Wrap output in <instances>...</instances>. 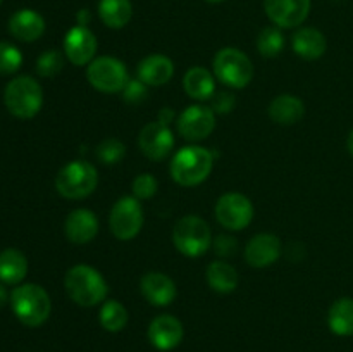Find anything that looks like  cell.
I'll use <instances>...</instances> for the list:
<instances>
[{"label":"cell","instance_id":"obj_14","mask_svg":"<svg viewBox=\"0 0 353 352\" xmlns=\"http://www.w3.org/2000/svg\"><path fill=\"white\" fill-rule=\"evenodd\" d=\"M97 38L88 26H72L64 37V55L72 66H88L95 59Z\"/></svg>","mask_w":353,"mask_h":352},{"label":"cell","instance_id":"obj_36","mask_svg":"<svg viewBox=\"0 0 353 352\" xmlns=\"http://www.w3.org/2000/svg\"><path fill=\"white\" fill-rule=\"evenodd\" d=\"M214 251L221 257H228V255H231L236 251V240L231 237H226V235H221V237H217L214 240Z\"/></svg>","mask_w":353,"mask_h":352},{"label":"cell","instance_id":"obj_35","mask_svg":"<svg viewBox=\"0 0 353 352\" xmlns=\"http://www.w3.org/2000/svg\"><path fill=\"white\" fill-rule=\"evenodd\" d=\"M234 104H236V99L231 92H216L210 99V109L216 114H228L234 109Z\"/></svg>","mask_w":353,"mask_h":352},{"label":"cell","instance_id":"obj_34","mask_svg":"<svg viewBox=\"0 0 353 352\" xmlns=\"http://www.w3.org/2000/svg\"><path fill=\"white\" fill-rule=\"evenodd\" d=\"M147 88L148 86L145 85L143 81H140L138 78H130V81L126 83V86H124L123 90V99L126 100L128 104H131V106H140V104L147 99Z\"/></svg>","mask_w":353,"mask_h":352},{"label":"cell","instance_id":"obj_5","mask_svg":"<svg viewBox=\"0 0 353 352\" xmlns=\"http://www.w3.org/2000/svg\"><path fill=\"white\" fill-rule=\"evenodd\" d=\"M172 244L185 257H200L212 245V231L209 223L196 214L183 216L172 230Z\"/></svg>","mask_w":353,"mask_h":352},{"label":"cell","instance_id":"obj_15","mask_svg":"<svg viewBox=\"0 0 353 352\" xmlns=\"http://www.w3.org/2000/svg\"><path fill=\"white\" fill-rule=\"evenodd\" d=\"M283 245L276 235L259 233L245 247V261L252 268H268L281 257Z\"/></svg>","mask_w":353,"mask_h":352},{"label":"cell","instance_id":"obj_27","mask_svg":"<svg viewBox=\"0 0 353 352\" xmlns=\"http://www.w3.org/2000/svg\"><path fill=\"white\" fill-rule=\"evenodd\" d=\"M99 17L107 28L121 30L126 26L133 17V6L131 0H100Z\"/></svg>","mask_w":353,"mask_h":352},{"label":"cell","instance_id":"obj_29","mask_svg":"<svg viewBox=\"0 0 353 352\" xmlns=\"http://www.w3.org/2000/svg\"><path fill=\"white\" fill-rule=\"evenodd\" d=\"M285 48V35L281 33V28L268 26L259 33L257 37V50L264 57H278Z\"/></svg>","mask_w":353,"mask_h":352},{"label":"cell","instance_id":"obj_11","mask_svg":"<svg viewBox=\"0 0 353 352\" xmlns=\"http://www.w3.org/2000/svg\"><path fill=\"white\" fill-rule=\"evenodd\" d=\"M216 128V113L205 106H190L179 114L178 131L185 140H205Z\"/></svg>","mask_w":353,"mask_h":352},{"label":"cell","instance_id":"obj_41","mask_svg":"<svg viewBox=\"0 0 353 352\" xmlns=\"http://www.w3.org/2000/svg\"><path fill=\"white\" fill-rule=\"evenodd\" d=\"M207 2H212V3H216V2H224V0H207Z\"/></svg>","mask_w":353,"mask_h":352},{"label":"cell","instance_id":"obj_9","mask_svg":"<svg viewBox=\"0 0 353 352\" xmlns=\"http://www.w3.org/2000/svg\"><path fill=\"white\" fill-rule=\"evenodd\" d=\"M145 214L137 197H121L110 209V231L119 240H133L143 226Z\"/></svg>","mask_w":353,"mask_h":352},{"label":"cell","instance_id":"obj_1","mask_svg":"<svg viewBox=\"0 0 353 352\" xmlns=\"http://www.w3.org/2000/svg\"><path fill=\"white\" fill-rule=\"evenodd\" d=\"M69 299L81 307H93L103 302L109 293V285L99 269L88 264L72 266L64 278Z\"/></svg>","mask_w":353,"mask_h":352},{"label":"cell","instance_id":"obj_33","mask_svg":"<svg viewBox=\"0 0 353 352\" xmlns=\"http://www.w3.org/2000/svg\"><path fill=\"white\" fill-rule=\"evenodd\" d=\"M131 190H133V195L137 197L138 200H147L152 199V197L157 193L159 183L154 175H150V173H141V175H138L137 178L133 179Z\"/></svg>","mask_w":353,"mask_h":352},{"label":"cell","instance_id":"obj_39","mask_svg":"<svg viewBox=\"0 0 353 352\" xmlns=\"http://www.w3.org/2000/svg\"><path fill=\"white\" fill-rule=\"evenodd\" d=\"M7 299H9V293H7L6 286H3L2 283H0V307H3V306H6Z\"/></svg>","mask_w":353,"mask_h":352},{"label":"cell","instance_id":"obj_22","mask_svg":"<svg viewBox=\"0 0 353 352\" xmlns=\"http://www.w3.org/2000/svg\"><path fill=\"white\" fill-rule=\"evenodd\" d=\"M268 113L274 123L281 124V126H292V124L302 121L303 114H305V106L299 97L283 93L269 104Z\"/></svg>","mask_w":353,"mask_h":352},{"label":"cell","instance_id":"obj_10","mask_svg":"<svg viewBox=\"0 0 353 352\" xmlns=\"http://www.w3.org/2000/svg\"><path fill=\"white\" fill-rule=\"evenodd\" d=\"M254 204L243 193L228 192L216 204V219L230 231L245 230L254 219Z\"/></svg>","mask_w":353,"mask_h":352},{"label":"cell","instance_id":"obj_24","mask_svg":"<svg viewBox=\"0 0 353 352\" xmlns=\"http://www.w3.org/2000/svg\"><path fill=\"white\" fill-rule=\"evenodd\" d=\"M28 273V259L17 248L0 252V282L6 285H19Z\"/></svg>","mask_w":353,"mask_h":352},{"label":"cell","instance_id":"obj_26","mask_svg":"<svg viewBox=\"0 0 353 352\" xmlns=\"http://www.w3.org/2000/svg\"><path fill=\"white\" fill-rule=\"evenodd\" d=\"M207 283L210 289L217 293H231L238 286V273L230 262L226 261H212L207 268Z\"/></svg>","mask_w":353,"mask_h":352},{"label":"cell","instance_id":"obj_7","mask_svg":"<svg viewBox=\"0 0 353 352\" xmlns=\"http://www.w3.org/2000/svg\"><path fill=\"white\" fill-rule=\"evenodd\" d=\"M212 66L216 78L231 88H245L254 78V64L240 48H221L214 57Z\"/></svg>","mask_w":353,"mask_h":352},{"label":"cell","instance_id":"obj_32","mask_svg":"<svg viewBox=\"0 0 353 352\" xmlns=\"http://www.w3.org/2000/svg\"><path fill=\"white\" fill-rule=\"evenodd\" d=\"M23 64V54L16 45L0 41V75H12Z\"/></svg>","mask_w":353,"mask_h":352},{"label":"cell","instance_id":"obj_20","mask_svg":"<svg viewBox=\"0 0 353 352\" xmlns=\"http://www.w3.org/2000/svg\"><path fill=\"white\" fill-rule=\"evenodd\" d=\"M9 31L19 41H34L45 33V19L33 9H21L9 19Z\"/></svg>","mask_w":353,"mask_h":352},{"label":"cell","instance_id":"obj_6","mask_svg":"<svg viewBox=\"0 0 353 352\" xmlns=\"http://www.w3.org/2000/svg\"><path fill=\"white\" fill-rule=\"evenodd\" d=\"M99 185V173L88 161H71L55 176V188L64 199L79 200L92 195Z\"/></svg>","mask_w":353,"mask_h":352},{"label":"cell","instance_id":"obj_23","mask_svg":"<svg viewBox=\"0 0 353 352\" xmlns=\"http://www.w3.org/2000/svg\"><path fill=\"white\" fill-rule=\"evenodd\" d=\"M183 88L195 100L212 99V95L216 93V78L205 68L195 66L186 71L185 78H183Z\"/></svg>","mask_w":353,"mask_h":352},{"label":"cell","instance_id":"obj_28","mask_svg":"<svg viewBox=\"0 0 353 352\" xmlns=\"http://www.w3.org/2000/svg\"><path fill=\"white\" fill-rule=\"evenodd\" d=\"M100 324L103 330L117 333L128 324V311L117 300H105L100 309Z\"/></svg>","mask_w":353,"mask_h":352},{"label":"cell","instance_id":"obj_37","mask_svg":"<svg viewBox=\"0 0 353 352\" xmlns=\"http://www.w3.org/2000/svg\"><path fill=\"white\" fill-rule=\"evenodd\" d=\"M174 116H176V113L171 109V107H164V109L159 110L157 121H159V123L168 124V126H169V123H171V121H174Z\"/></svg>","mask_w":353,"mask_h":352},{"label":"cell","instance_id":"obj_25","mask_svg":"<svg viewBox=\"0 0 353 352\" xmlns=\"http://www.w3.org/2000/svg\"><path fill=\"white\" fill-rule=\"evenodd\" d=\"M330 330L338 337H352L353 335V299L341 297L334 300L327 313Z\"/></svg>","mask_w":353,"mask_h":352},{"label":"cell","instance_id":"obj_38","mask_svg":"<svg viewBox=\"0 0 353 352\" xmlns=\"http://www.w3.org/2000/svg\"><path fill=\"white\" fill-rule=\"evenodd\" d=\"M90 17H92V14H90L88 9H81L78 10V14H76V21H78L79 26H88Z\"/></svg>","mask_w":353,"mask_h":352},{"label":"cell","instance_id":"obj_18","mask_svg":"<svg viewBox=\"0 0 353 352\" xmlns=\"http://www.w3.org/2000/svg\"><path fill=\"white\" fill-rule=\"evenodd\" d=\"M64 233L74 245L90 244L99 233V219L90 209H76L65 217Z\"/></svg>","mask_w":353,"mask_h":352},{"label":"cell","instance_id":"obj_8","mask_svg":"<svg viewBox=\"0 0 353 352\" xmlns=\"http://www.w3.org/2000/svg\"><path fill=\"white\" fill-rule=\"evenodd\" d=\"M86 79L95 90L102 93L123 92L126 83L130 81L126 64L116 57L102 55L93 59L86 68Z\"/></svg>","mask_w":353,"mask_h":352},{"label":"cell","instance_id":"obj_3","mask_svg":"<svg viewBox=\"0 0 353 352\" xmlns=\"http://www.w3.org/2000/svg\"><path fill=\"white\" fill-rule=\"evenodd\" d=\"M10 306L17 320L30 328L43 324L52 313L47 290L37 283H23L16 286L10 293Z\"/></svg>","mask_w":353,"mask_h":352},{"label":"cell","instance_id":"obj_21","mask_svg":"<svg viewBox=\"0 0 353 352\" xmlns=\"http://www.w3.org/2000/svg\"><path fill=\"white\" fill-rule=\"evenodd\" d=\"M292 48L299 57L316 61L327 50V40L323 31L316 28H300L292 37Z\"/></svg>","mask_w":353,"mask_h":352},{"label":"cell","instance_id":"obj_4","mask_svg":"<svg viewBox=\"0 0 353 352\" xmlns=\"http://www.w3.org/2000/svg\"><path fill=\"white\" fill-rule=\"evenodd\" d=\"M7 110L19 119H31L43 106V90L31 76H17L3 90Z\"/></svg>","mask_w":353,"mask_h":352},{"label":"cell","instance_id":"obj_12","mask_svg":"<svg viewBox=\"0 0 353 352\" xmlns=\"http://www.w3.org/2000/svg\"><path fill=\"white\" fill-rule=\"evenodd\" d=\"M174 135L168 124H162L159 121L148 123L143 126L138 137V145L140 150L143 152L145 157L152 161H162L168 157L174 148Z\"/></svg>","mask_w":353,"mask_h":352},{"label":"cell","instance_id":"obj_31","mask_svg":"<svg viewBox=\"0 0 353 352\" xmlns=\"http://www.w3.org/2000/svg\"><path fill=\"white\" fill-rule=\"evenodd\" d=\"M64 68V55L55 48L45 50L40 57L37 59V72L43 78H54L55 75Z\"/></svg>","mask_w":353,"mask_h":352},{"label":"cell","instance_id":"obj_40","mask_svg":"<svg viewBox=\"0 0 353 352\" xmlns=\"http://www.w3.org/2000/svg\"><path fill=\"white\" fill-rule=\"evenodd\" d=\"M347 147H348V152H350V155H352V157H353V130L350 131V135H348Z\"/></svg>","mask_w":353,"mask_h":352},{"label":"cell","instance_id":"obj_16","mask_svg":"<svg viewBox=\"0 0 353 352\" xmlns=\"http://www.w3.org/2000/svg\"><path fill=\"white\" fill-rule=\"evenodd\" d=\"M183 324L178 317L171 314H161L154 317L148 326V340L159 351H172L178 347L183 340Z\"/></svg>","mask_w":353,"mask_h":352},{"label":"cell","instance_id":"obj_30","mask_svg":"<svg viewBox=\"0 0 353 352\" xmlns=\"http://www.w3.org/2000/svg\"><path fill=\"white\" fill-rule=\"evenodd\" d=\"M126 155V145L116 138H107L97 145V157L102 164L114 166Z\"/></svg>","mask_w":353,"mask_h":352},{"label":"cell","instance_id":"obj_17","mask_svg":"<svg viewBox=\"0 0 353 352\" xmlns=\"http://www.w3.org/2000/svg\"><path fill=\"white\" fill-rule=\"evenodd\" d=\"M140 290L145 299L157 307H165L174 302L178 289L172 278L159 271H150L143 275L140 282Z\"/></svg>","mask_w":353,"mask_h":352},{"label":"cell","instance_id":"obj_13","mask_svg":"<svg viewBox=\"0 0 353 352\" xmlns=\"http://www.w3.org/2000/svg\"><path fill=\"white\" fill-rule=\"evenodd\" d=\"M271 23L278 28H296L309 17L310 0H264Z\"/></svg>","mask_w":353,"mask_h":352},{"label":"cell","instance_id":"obj_19","mask_svg":"<svg viewBox=\"0 0 353 352\" xmlns=\"http://www.w3.org/2000/svg\"><path fill=\"white\" fill-rule=\"evenodd\" d=\"M137 76L147 86H162L174 76V64L168 55L152 54L138 64Z\"/></svg>","mask_w":353,"mask_h":352},{"label":"cell","instance_id":"obj_2","mask_svg":"<svg viewBox=\"0 0 353 352\" xmlns=\"http://www.w3.org/2000/svg\"><path fill=\"white\" fill-rule=\"evenodd\" d=\"M214 152L200 145H188L176 152L171 162V176L178 185L196 186L205 182L214 168Z\"/></svg>","mask_w":353,"mask_h":352},{"label":"cell","instance_id":"obj_42","mask_svg":"<svg viewBox=\"0 0 353 352\" xmlns=\"http://www.w3.org/2000/svg\"><path fill=\"white\" fill-rule=\"evenodd\" d=\"M0 3H2V0H0Z\"/></svg>","mask_w":353,"mask_h":352}]
</instances>
